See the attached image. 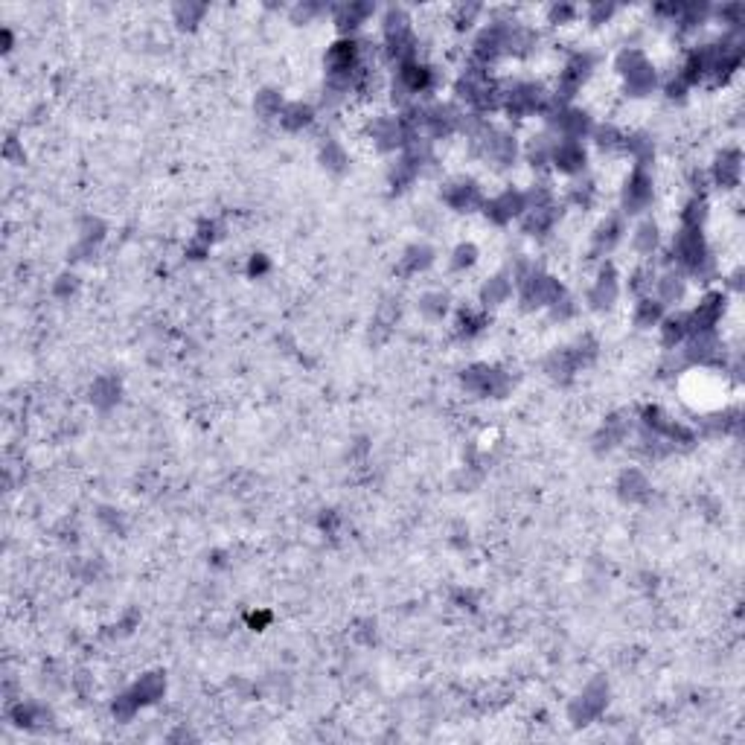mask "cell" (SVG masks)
I'll list each match as a JSON object with an SVG mask.
<instances>
[{
	"label": "cell",
	"mask_w": 745,
	"mask_h": 745,
	"mask_svg": "<svg viewBox=\"0 0 745 745\" xmlns=\"http://www.w3.org/2000/svg\"><path fill=\"white\" fill-rule=\"evenodd\" d=\"M661 312H664V306H661L658 300H643V303H640V312H638V323H640V326L658 323V321H661Z\"/></svg>",
	"instance_id": "obj_5"
},
{
	"label": "cell",
	"mask_w": 745,
	"mask_h": 745,
	"mask_svg": "<svg viewBox=\"0 0 745 745\" xmlns=\"http://www.w3.org/2000/svg\"><path fill=\"white\" fill-rule=\"evenodd\" d=\"M550 160L557 163L562 172H576V169H583V163H585V151L576 140H559L550 149Z\"/></svg>",
	"instance_id": "obj_2"
},
{
	"label": "cell",
	"mask_w": 745,
	"mask_h": 745,
	"mask_svg": "<svg viewBox=\"0 0 745 745\" xmlns=\"http://www.w3.org/2000/svg\"><path fill=\"white\" fill-rule=\"evenodd\" d=\"M652 201V181L647 178V172H635L632 178L626 184V193H623V204L629 213H640Z\"/></svg>",
	"instance_id": "obj_1"
},
{
	"label": "cell",
	"mask_w": 745,
	"mask_h": 745,
	"mask_svg": "<svg viewBox=\"0 0 745 745\" xmlns=\"http://www.w3.org/2000/svg\"><path fill=\"white\" fill-rule=\"evenodd\" d=\"M449 201L457 210H472V207H477L481 204V193H477V186L475 184H457L449 193Z\"/></svg>",
	"instance_id": "obj_4"
},
{
	"label": "cell",
	"mask_w": 745,
	"mask_h": 745,
	"mask_svg": "<svg viewBox=\"0 0 745 745\" xmlns=\"http://www.w3.org/2000/svg\"><path fill=\"white\" fill-rule=\"evenodd\" d=\"M521 210H527V204H524V198L519 193H504V195H498L495 201H489L486 204V213L495 222H507L512 216H519Z\"/></svg>",
	"instance_id": "obj_3"
},
{
	"label": "cell",
	"mask_w": 745,
	"mask_h": 745,
	"mask_svg": "<svg viewBox=\"0 0 745 745\" xmlns=\"http://www.w3.org/2000/svg\"><path fill=\"white\" fill-rule=\"evenodd\" d=\"M594 300H597V306H609V303L614 300V277H612V274H609V277L603 274V280H600V285H597Z\"/></svg>",
	"instance_id": "obj_8"
},
{
	"label": "cell",
	"mask_w": 745,
	"mask_h": 745,
	"mask_svg": "<svg viewBox=\"0 0 745 745\" xmlns=\"http://www.w3.org/2000/svg\"><path fill=\"white\" fill-rule=\"evenodd\" d=\"M655 242H658V230H655V224H643L638 236H635V245L643 250V254H649V250L655 248Z\"/></svg>",
	"instance_id": "obj_7"
},
{
	"label": "cell",
	"mask_w": 745,
	"mask_h": 745,
	"mask_svg": "<svg viewBox=\"0 0 745 745\" xmlns=\"http://www.w3.org/2000/svg\"><path fill=\"white\" fill-rule=\"evenodd\" d=\"M367 12H370L367 6H344V9L338 12V23H341L344 30H347V27L352 30V27H358V21L367 15Z\"/></svg>",
	"instance_id": "obj_6"
}]
</instances>
